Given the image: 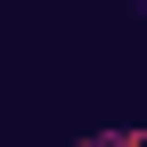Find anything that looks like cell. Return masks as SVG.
I'll return each mask as SVG.
<instances>
[{
  "label": "cell",
  "mask_w": 147,
  "mask_h": 147,
  "mask_svg": "<svg viewBox=\"0 0 147 147\" xmlns=\"http://www.w3.org/2000/svg\"><path fill=\"white\" fill-rule=\"evenodd\" d=\"M74 147H147V123H98V131H82Z\"/></svg>",
  "instance_id": "cell-1"
}]
</instances>
